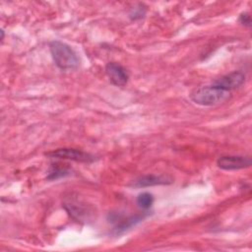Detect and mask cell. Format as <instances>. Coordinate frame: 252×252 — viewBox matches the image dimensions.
Here are the masks:
<instances>
[{
    "instance_id": "14",
    "label": "cell",
    "mask_w": 252,
    "mask_h": 252,
    "mask_svg": "<svg viewBox=\"0 0 252 252\" xmlns=\"http://www.w3.org/2000/svg\"><path fill=\"white\" fill-rule=\"evenodd\" d=\"M1 40H3L4 39V31L3 30H1Z\"/></svg>"
},
{
    "instance_id": "5",
    "label": "cell",
    "mask_w": 252,
    "mask_h": 252,
    "mask_svg": "<svg viewBox=\"0 0 252 252\" xmlns=\"http://www.w3.org/2000/svg\"><path fill=\"white\" fill-rule=\"evenodd\" d=\"M173 182V178L167 174H147L131 181L128 186L132 188H145L157 185H168Z\"/></svg>"
},
{
    "instance_id": "4",
    "label": "cell",
    "mask_w": 252,
    "mask_h": 252,
    "mask_svg": "<svg viewBox=\"0 0 252 252\" xmlns=\"http://www.w3.org/2000/svg\"><path fill=\"white\" fill-rule=\"evenodd\" d=\"M45 156H47L51 158L69 159V160H74V161H78V162H87V163L93 162L96 159L94 155L84 152L82 150L73 149V148L56 149V150L46 153Z\"/></svg>"
},
{
    "instance_id": "2",
    "label": "cell",
    "mask_w": 252,
    "mask_h": 252,
    "mask_svg": "<svg viewBox=\"0 0 252 252\" xmlns=\"http://www.w3.org/2000/svg\"><path fill=\"white\" fill-rule=\"evenodd\" d=\"M49 50L56 66L61 70L77 69L80 60L77 53L65 42L53 40L49 43Z\"/></svg>"
},
{
    "instance_id": "6",
    "label": "cell",
    "mask_w": 252,
    "mask_h": 252,
    "mask_svg": "<svg viewBox=\"0 0 252 252\" xmlns=\"http://www.w3.org/2000/svg\"><path fill=\"white\" fill-rule=\"evenodd\" d=\"M147 217V214H142V215H136V216H132L129 218H124L122 215H120L119 213H109L107 220L109 222L114 223V232L116 234H119L125 230H127L128 228L132 227L133 225H135L136 223H138L139 221L143 220L145 218Z\"/></svg>"
},
{
    "instance_id": "12",
    "label": "cell",
    "mask_w": 252,
    "mask_h": 252,
    "mask_svg": "<svg viewBox=\"0 0 252 252\" xmlns=\"http://www.w3.org/2000/svg\"><path fill=\"white\" fill-rule=\"evenodd\" d=\"M146 7L143 4H138L137 6L133 7L129 12V18L133 21L142 19L146 15Z\"/></svg>"
},
{
    "instance_id": "3",
    "label": "cell",
    "mask_w": 252,
    "mask_h": 252,
    "mask_svg": "<svg viewBox=\"0 0 252 252\" xmlns=\"http://www.w3.org/2000/svg\"><path fill=\"white\" fill-rule=\"evenodd\" d=\"M63 207L67 213L78 221H89L93 220L94 216V210L90 205L73 195L65 199Z\"/></svg>"
},
{
    "instance_id": "13",
    "label": "cell",
    "mask_w": 252,
    "mask_h": 252,
    "mask_svg": "<svg viewBox=\"0 0 252 252\" xmlns=\"http://www.w3.org/2000/svg\"><path fill=\"white\" fill-rule=\"evenodd\" d=\"M239 23L245 27H250L251 26V17H250V14L247 13V12H243L240 14L239 16V19H238Z\"/></svg>"
},
{
    "instance_id": "7",
    "label": "cell",
    "mask_w": 252,
    "mask_h": 252,
    "mask_svg": "<svg viewBox=\"0 0 252 252\" xmlns=\"http://www.w3.org/2000/svg\"><path fill=\"white\" fill-rule=\"evenodd\" d=\"M251 163V158L243 156H221L217 159V165L223 170L243 169L249 167Z\"/></svg>"
},
{
    "instance_id": "9",
    "label": "cell",
    "mask_w": 252,
    "mask_h": 252,
    "mask_svg": "<svg viewBox=\"0 0 252 252\" xmlns=\"http://www.w3.org/2000/svg\"><path fill=\"white\" fill-rule=\"evenodd\" d=\"M245 81V74L241 71H233L226 75L217 79L212 85L222 89L224 91L231 92L234 89L240 87Z\"/></svg>"
},
{
    "instance_id": "10",
    "label": "cell",
    "mask_w": 252,
    "mask_h": 252,
    "mask_svg": "<svg viewBox=\"0 0 252 252\" xmlns=\"http://www.w3.org/2000/svg\"><path fill=\"white\" fill-rule=\"evenodd\" d=\"M70 175V170L68 168L61 167L57 164H52V166L49 168V171L47 172L46 179L48 180H56L65 176Z\"/></svg>"
},
{
    "instance_id": "11",
    "label": "cell",
    "mask_w": 252,
    "mask_h": 252,
    "mask_svg": "<svg viewBox=\"0 0 252 252\" xmlns=\"http://www.w3.org/2000/svg\"><path fill=\"white\" fill-rule=\"evenodd\" d=\"M136 202L141 209L148 210L152 207L154 203V196L149 192H143L138 195Z\"/></svg>"
},
{
    "instance_id": "1",
    "label": "cell",
    "mask_w": 252,
    "mask_h": 252,
    "mask_svg": "<svg viewBox=\"0 0 252 252\" xmlns=\"http://www.w3.org/2000/svg\"><path fill=\"white\" fill-rule=\"evenodd\" d=\"M231 97V92L224 91L214 85L201 87L195 90L190 98L196 104L202 106H214L224 103Z\"/></svg>"
},
{
    "instance_id": "8",
    "label": "cell",
    "mask_w": 252,
    "mask_h": 252,
    "mask_svg": "<svg viewBox=\"0 0 252 252\" xmlns=\"http://www.w3.org/2000/svg\"><path fill=\"white\" fill-rule=\"evenodd\" d=\"M105 73L110 83L117 87L125 86L129 79L127 70L118 62H108L105 65Z\"/></svg>"
}]
</instances>
